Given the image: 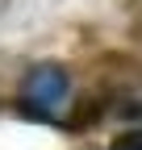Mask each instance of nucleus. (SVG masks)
<instances>
[{"mask_svg": "<svg viewBox=\"0 0 142 150\" xmlns=\"http://www.w3.org/2000/svg\"><path fill=\"white\" fill-rule=\"evenodd\" d=\"M67 92H71L67 71L55 67V63H42V67H33V71L25 75L21 104H25V112H33V117H55L59 104L67 100Z\"/></svg>", "mask_w": 142, "mask_h": 150, "instance_id": "obj_1", "label": "nucleus"}, {"mask_svg": "<svg viewBox=\"0 0 142 150\" xmlns=\"http://www.w3.org/2000/svg\"><path fill=\"white\" fill-rule=\"evenodd\" d=\"M117 150H138V134H130V138H121V146Z\"/></svg>", "mask_w": 142, "mask_h": 150, "instance_id": "obj_2", "label": "nucleus"}]
</instances>
